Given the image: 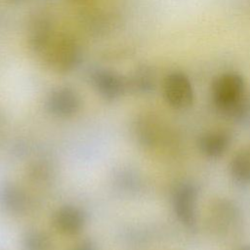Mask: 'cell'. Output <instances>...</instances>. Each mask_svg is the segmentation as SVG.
Wrapping results in <instances>:
<instances>
[{"instance_id": "277c9868", "label": "cell", "mask_w": 250, "mask_h": 250, "mask_svg": "<svg viewBox=\"0 0 250 250\" xmlns=\"http://www.w3.org/2000/svg\"><path fill=\"white\" fill-rule=\"evenodd\" d=\"M49 110L58 116H70L80 106L78 94L71 88L60 87L54 90L47 101Z\"/></svg>"}, {"instance_id": "30bf717a", "label": "cell", "mask_w": 250, "mask_h": 250, "mask_svg": "<svg viewBox=\"0 0 250 250\" xmlns=\"http://www.w3.org/2000/svg\"><path fill=\"white\" fill-rule=\"evenodd\" d=\"M24 195L23 193L15 187L6 186L0 191V201L2 205L12 211V212H20L24 207Z\"/></svg>"}, {"instance_id": "ba28073f", "label": "cell", "mask_w": 250, "mask_h": 250, "mask_svg": "<svg viewBox=\"0 0 250 250\" xmlns=\"http://www.w3.org/2000/svg\"><path fill=\"white\" fill-rule=\"evenodd\" d=\"M229 138L225 132L215 131L203 135L199 141L201 151L207 156L217 157L228 148Z\"/></svg>"}, {"instance_id": "7c38bea8", "label": "cell", "mask_w": 250, "mask_h": 250, "mask_svg": "<svg viewBox=\"0 0 250 250\" xmlns=\"http://www.w3.org/2000/svg\"><path fill=\"white\" fill-rule=\"evenodd\" d=\"M25 250H47V238L39 232H30L26 235L23 242Z\"/></svg>"}, {"instance_id": "3957f363", "label": "cell", "mask_w": 250, "mask_h": 250, "mask_svg": "<svg viewBox=\"0 0 250 250\" xmlns=\"http://www.w3.org/2000/svg\"><path fill=\"white\" fill-rule=\"evenodd\" d=\"M164 96L173 107L185 108L190 105L193 91L188 78L182 72L170 73L164 82Z\"/></svg>"}, {"instance_id": "9c48e42d", "label": "cell", "mask_w": 250, "mask_h": 250, "mask_svg": "<svg viewBox=\"0 0 250 250\" xmlns=\"http://www.w3.org/2000/svg\"><path fill=\"white\" fill-rule=\"evenodd\" d=\"M52 41L51 28L44 20L34 22L29 33V45L36 52H43Z\"/></svg>"}, {"instance_id": "4fadbf2b", "label": "cell", "mask_w": 250, "mask_h": 250, "mask_svg": "<svg viewBox=\"0 0 250 250\" xmlns=\"http://www.w3.org/2000/svg\"><path fill=\"white\" fill-rule=\"evenodd\" d=\"M146 73L139 72L134 76V85L139 89H147L150 85V78Z\"/></svg>"}, {"instance_id": "6da1fadb", "label": "cell", "mask_w": 250, "mask_h": 250, "mask_svg": "<svg viewBox=\"0 0 250 250\" xmlns=\"http://www.w3.org/2000/svg\"><path fill=\"white\" fill-rule=\"evenodd\" d=\"M45 51L47 53L46 62L51 68L58 72H68L79 62L78 46L72 39L66 36L60 37L55 42L52 40Z\"/></svg>"}, {"instance_id": "8fae6325", "label": "cell", "mask_w": 250, "mask_h": 250, "mask_svg": "<svg viewBox=\"0 0 250 250\" xmlns=\"http://www.w3.org/2000/svg\"><path fill=\"white\" fill-rule=\"evenodd\" d=\"M230 172L237 182L248 183L250 181V152H239L233 157Z\"/></svg>"}, {"instance_id": "8992f818", "label": "cell", "mask_w": 250, "mask_h": 250, "mask_svg": "<svg viewBox=\"0 0 250 250\" xmlns=\"http://www.w3.org/2000/svg\"><path fill=\"white\" fill-rule=\"evenodd\" d=\"M93 83L99 94L107 100L118 98L124 91L122 77L112 70H98L93 76Z\"/></svg>"}, {"instance_id": "7a4b0ae2", "label": "cell", "mask_w": 250, "mask_h": 250, "mask_svg": "<svg viewBox=\"0 0 250 250\" xmlns=\"http://www.w3.org/2000/svg\"><path fill=\"white\" fill-rule=\"evenodd\" d=\"M243 90L244 82L240 75L225 73L214 82V101L223 109H232L239 104Z\"/></svg>"}, {"instance_id": "9a60e30c", "label": "cell", "mask_w": 250, "mask_h": 250, "mask_svg": "<svg viewBox=\"0 0 250 250\" xmlns=\"http://www.w3.org/2000/svg\"><path fill=\"white\" fill-rule=\"evenodd\" d=\"M245 250H250V248H247V249H245Z\"/></svg>"}, {"instance_id": "5b68a950", "label": "cell", "mask_w": 250, "mask_h": 250, "mask_svg": "<svg viewBox=\"0 0 250 250\" xmlns=\"http://www.w3.org/2000/svg\"><path fill=\"white\" fill-rule=\"evenodd\" d=\"M196 192L191 186H183L174 199V208L179 220L186 226H192L195 221Z\"/></svg>"}, {"instance_id": "5bb4252c", "label": "cell", "mask_w": 250, "mask_h": 250, "mask_svg": "<svg viewBox=\"0 0 250 250\" xmlns=\"http://www.w3.org/2000/svg\"><path fill=\"white\" fill-rule=\"evenodd\" d=\"M76 250H94V249L90 244H83L80 247H78Z\"/></svg>"}, {"instance_id": "52a82bcc", "label": "cell", "mask_w": 250, "mask_h": 250, "mask_svg": "<svg viewBox=\"0 0 250 250\" xmlns=\"http://www.w3.org/2000/svg\"><path fill=\"white\" fill-rule=\"evenodd\" d=\"M56 228L65 234H74L80 231L84 225L82 212L75 207H63L55 215Z\"/></svg>"}]
</instances>
